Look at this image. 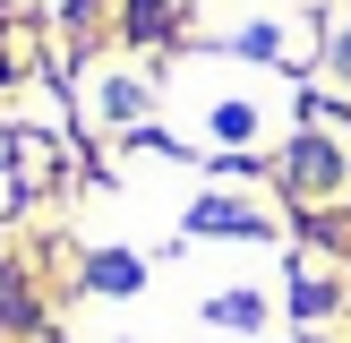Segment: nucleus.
Here are the masks:
<instances>
[{
	"label": "nucleus",
	"mask_w": 351,
	"mask_h": 343,
	"mask_svg": "<svg viewBox=\"0 0 351 343\" xmlns=\"http://www.w3.org/2000/svg\"><path fill=\"white\" fill-rule=\"evenodd\" d=\"M163 26H171L163 0H129V34H163Z\"/></svg>",
	"instance_id": "obj_1"
},
{
	"label": "nucleus",
	"mask_w": 351,
	"mask_h": 343,
	"mask_svg": "<svg viewBox=\"0 0 351 343\" xmlns=\"http://www.w3.org/2000/svg\"><path fill=\"white\" fill-rule=\"evenodd\" d=\"M95 283H103V292H137V266H129V257H103Z\"/></svg>",
	"instance_id": "obj_2"
}]
</instances>
